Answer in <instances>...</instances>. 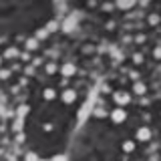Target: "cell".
I'll list each match as a JSON object with an SVG mask.
<instances>
[{
    "label": "cell",
    "mask_w": 161,
    "mask_h": 161,
    "mask_svg": "<svg viewBox=\"0 0 161 161\" xmlns=\"http://www.w3.org/2000/svg\"><path fill=\"white\" fill-rule=\"evenodd\" d=\"M149 24H153V26L159 24V14H151V16H149Z\"/></svg>",
    "instance_id": "obj_14"
},
{
    "label": "cell",
    "mask_w": 161,
    "mask_h": 161,
    "mask_svg": "<svg viewBox=\"0 0 161 161\" xmlns=\"http://www.w3.org/2000/svg\"><path fill=\"white\" fill-rule=\"evenodd\" d=\"M153 57L157 58V60L161 58V47H155V50H153Z\"/></svg>",
    "instance_id": "obj_16"
},
{
    "label": "cell",
    "mask_w": 161,
    "mask_h": 161,
    "mask_svg": "<svg viewBox=\"0 0 161 161\" xmlns=\"http://www.w3.org/2000/svg\"><path fill=\"white\" fill-rule=\"evenodd\" d=\"M26 159H36V153H26Z\"/></svg>",
    "instance_id": "obj_19"
},
{
    "label": "cell",
    "mask_w": 161,
    "mask_h": 161,
    "mask_svg": "<svg viewBox=\"0 0 161 161\" xmlns=\"http://www.w3.org/2000/svg\"><path fill=\"white\" fill-rule=\"evenodd\" d=\"M133 149H135V143H133V141H123V151H127V153H131Z\"/></svg>",
    "instance_id": "obj_12"
},
{
    "label": "cell",
    "mask_w": 161,
    "mask_h": 161,
    "mask_svg": "<svg viewBox=\"0 0 161 161\" xmlns=\"http://www.w3.org/2000/svg\"><path fill=\"white\" fill-rule=\"evenodd\" d=\"M42 97H44V101H53V99H57V91L54 89H44Z\"/></svg>",
    "instance_id": "obj_9"
},
{
    "label": "cell",
    "mask_w": 161,
    "mask_h": 161,
    "mask_svg": "<svg viewBox=\"0 0 161 161\" xmlns=\"http://www.w3.org/2000/svg\"><path fill=\"white\" fill-rule=\"evenodd\" d=\"M8 77H10V70H6V69L0 70V79H8Z\"/></svg>",
    "instance_id": "obj_17"
},
{
    "label": "cell",
    "mask_w": 161,
    "mask_h": 161,
    "mask_svg": "<svg viewBox=\"0 0 161 161\" xmlns=\"http://www.w3.org/2000/svg\"><path fill=\"white\" fill-rule=\"evenodd\" d=\"M107 111H105L103 107H99V109H95V117H99V119H103V117H107Z\"/></svg>",
    "instance_id": "obj_13"
},
{
    "label": "cell",
    "mask_w": 161,
    "mask_h": 161,
    "mask_svg": "<svg viewBox=\"0 0 161 161\" xmlns=\"http://www.w3.org/2000/svg\"><path fill=\"white\" fill-rule=\"evenodd\" d=\"M24 48H26L28 53L36 50V48H38V38H36V36H34V38H26V40H24Z\"/></svg>",
    "instance_id": "obj_7"
},
{
    "label": "cell",
    "mask_w": 161,
    "mask_h": 161,
    "mask_svg": "<svg viewBox=\"0 0 161 161\" xmlns=\"http://www.w3.org/2000/svg\"><path fill=\"white\" fill-rule=\"evenodd\" d=\"M115 4H117V8H121V10H129L137 4V0H117Z\"/></svg>",
    "instance_id": "obj_6"
},
{
    "label": "cell",
    "mask_w": 161,
    "mask_h": 161,
    "mask_svg": "<svg viewBox=\"0 0 161 161\" xmlns=\"http://www.w3.org/2000/svg\"><path fill=\"white\" fill-rule=\"evenodd\" d=\"M113 99H115V103L117 105H129L131 103V97H129V93H125V91H117V93L113 95Z\"/></svg>",
    "instance_id": "obj_2"
},
{
    "label": "cell",
    "mask_w": 161,
    "mask_h": 161,
    "mask_svg": "<svg viewBox=\"0 0 161 161\" xmlns=\"http://www.w3.org/2000/svg\"><path fill=\"white\" fill-rule=\"evenodd\" d=\"M44 70H47V75H54L58 70V67L54 63H47V64H44Z\"/></svg>",
    "instance_id": "obj_11"
},
{
    "label": "cell",
    "mask_w": 161,
    "mask_h": 161,
    "mask_svg": "<svg viewBox=\"0 0 161 161\" xmlns=\"http://www.w3.org/2000/svg\"><path fill=\"white\" fill-rule=\"evenodd\" d=\"M109 117L113 119V123H123V121L127 119V113H125V109L119 105L117 109H113V111H111V115H109Z\"/></svg>",
    "instance_id": "obj_1"
},
{
    "label": "cell",
    "mask_w": 161,
    "mask_h": 161,
    "mask_svg": "<svg viewBox=\"0 0 161 161\" xmlns=\"http://www.w3.org/2000/svg\"><path fill=\"white\" fill-rule=\"evenodd\" d=\"M133 60H135V63H143V57H141V54H135V57H133Z\"/></svg>",
    "instance_id": "obj_18"
},
{
    "label": "cell",
    "mask_w": 161,
    "mask_h": 161,
    "mask_svg": "<svg viewBox=\"0 0 161 161\" xmlns=\"http://www.w3.org/2000/svg\"><path fill=\"white\" fill-rule=\"evenodd\" d=\"M16 57H20L16 47H8L6 50H4V58H16Z\"/></svg>",
    "instance_id": "obj_8"
},
{
    "label": "cell",
    "mask_w": 161,
    "mask_h": 161,
    "mask_svg": "<svg viewBox=\"0 0 161 161\" xmlns=\"http://www.w3.org/2000/svg\"><path fill=\"white\" fill-rule=\"evenodd\" d=\"M47 36H48V32H47L44 28H40L38 32H36V38H38V40H42V38H47Z\"/></svg>",
    "instance_id": "obj_15"
},
{
    "label": "cell",
    "mask_w": 161,
    "mask_h": 161,
    "mask_svg": "<svg viewBox=\"0 0 161 161\" xmlns=\"http://www.w3.org/2000/svg\"><path fill=\"white\" fill-rule=\"evenodd\" d=\"M133 91L137 95H145V91H147V87H145V83H141V80H137L135 83V87H133Z\"/></svg>",
    "instance_id": "obj_10"
},
{
    "label": "cell",
    "mask_w": 161,
    "mask_h": 161,
    "mask_svg": "<svg viewBox=\"0 0 161 161\" xmlns=\"http://www.w3.org/2000/svg\"><path fill=\"white\" fill-rule=\"evenodd\" d=\"M60 73H63L64 79H67V77H73V75L77 73V67H75L73 63H64L63 67H60Z\"/></svg>",
    "instance_id": "obj_4"
},
{
    "label": "cell",
    "mask_w": 161,
    "mask_h": 161,
    "mask_svg": "<svg viewBox=\"0 0 161 161\" xmlns=\"http://www.w3.org/2000/svg\"><path fill=\"white\" fill-rule=\"evenodd\" d=\"M60 101H63V103H67V105L75 103V101H77V93H75L73 89H64L63 95H60Z\"/></svg>",
    "instance_id": "obj_3"
},
{
    "label": "cell",
    "mask_w": 161,
    "mask_h": 161,
    "mask_svg": "<svg viewBox=\"0 0 161 161\" xmlns=\"http://www.w3.org/2000/svg\"><path fill=\"white\" fill-rule=\"evenodd\" d=\"M0 64H2V57H0Z\"/></svg>",
    "instance_id": "obj_20"
},
{
    "label": "cell",
    "mask_w": 161,
    "mask_h": 161,
    "mask_svg": "<svg viewBox=\"0 0 161 161\" xmlns=\"http://www.w3.org/2000/svg\"><path fill=\"white\" fill-rule=\"evenodd\" d=\"M137 139L139 141H149L151 139V129L149 127H139L137 129Z\"/></svg>",
    "instance_id": "obj_5"
}]
</instances>
